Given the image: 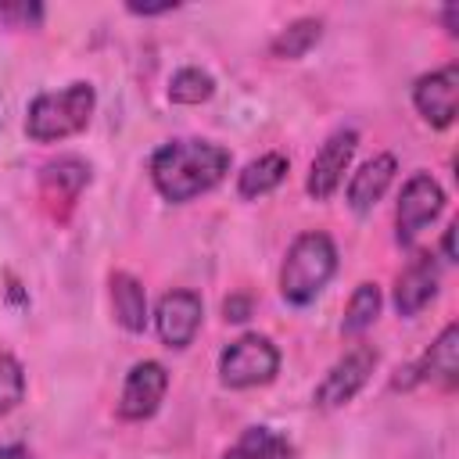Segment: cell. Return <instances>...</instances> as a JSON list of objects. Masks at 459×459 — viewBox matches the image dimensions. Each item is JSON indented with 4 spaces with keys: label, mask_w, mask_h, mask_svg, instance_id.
Returning <instances> with one entry per match:
<instances>
[{
    "label": "cell",
    "mask_w": 459,
    "mask_h": 459,
    "mask_svg": "<svg viewBox=\"0 0 459 459\" xmlns=\"http://www.w3.org/2000/svg\"><path fill=\"white\" fill-rule=\"evenodd\" d=\"M25 398V369L11 351H0V412L18 409Z\"/></svg>",
    "instance_id": "20"
},
{
    "label": "cell",
    "mask_w": 459,
    "mask_h": 459,
    "mask_svg": "<svg viewBox=\"0 0 459 459\" xmlns=\"http://www.w3.org/2000/svg\"><path fill=\"white\" fill-rule=\"evenodd\" d=\"M283 176H287V158L276 154V151H269V154H262V158H255V161L244 165V172L237 176V194L247 197V201L265 197L269 190H276L283 183Z\"/></svg>",
    "instance_id": "15"
},
{
    "label": "cell",
    "mask_w": 459,
    "mask_h": 459,
    "mask_svg": "<svg viewBox=\"0 0 459 459\" xmlns=\"http://www.w3.org/2000/svg\"><path fill=\"white\" fill-rule=\"evenodd\" d=\"M165 387H169V373L161 362L154 359H143L129 369L126 384H122V398H118V416L122 420H147L158 412L161 398H165Z\"/></svg>",
    "instance_id": "9"
},
{
    "label": "cell",
    "mask_w": 459,
    "mask_h": 459,
    "mask_svg": "<svg viewBox=\"0 0 459 459\" xmlns=\"http://www.w3.org/2000/svg\"><path fill=\"white\" fill-rule=\"evenodd\" d=\"M201 316H204V305L194 290H169V294H161L158 312H154L158 337L169 348H186L201 326Z\"/></svg>",
    "instance_id": "11"
},
{
    "label": "cell",
    "mask_w": 459,
    "mask_h": 459,
    "mask_svg": "<svg viewBox=\"0 0 459 459\" xmlns=\"http://www.w3.org/2000/svg\"><path fill=\"white\" fill-rule=\"evenodd\" d=\"M280 369V351L269 337L262 333H244L237 337L222 359H219V377L226 387H255V384H269Z\"/></svg>",
    "instance_id": "4"
},
{
    "label": "cell",
    "mask_w": 459,
    "mask_h": 459,
    "mask_svg": "<svg viewBox=\"0 0 459 459\" xmlns=\"http://www.w3.org/2000/svg\"><path fill=\"white\" fill-rule=\"evenodd\" d=\"M251 308H255V301H251L247 294H230V298L222 301V316H226L230 323H244V319L251 316Z\"/></svg>",
    "instance_id": "21"
},
{
    "label": "cell",
    "mask_w": 459,
    "mask_h": 459,
    "mask_svg": "<svg viewBox=\"0 0 459 459\" xmlns=\"http://www.w3.org/2000/svg\"><path fill=\"white\" fill-rule=\"evenodd\" d=\"M226 172L230 151L212 140H172L151 154V183L172 204L194 201L197 194L219 186Z\"/></svg>",
    "instance_id": "1"
},
{
    "label": "cell",
    "mask_w": 459,
    "mask_h": 459,
    "mask_svg": "<svg viewBox=\"0 0 459 459\" xmlns=\"http://www.w3.org/2000/svg\"><path fill=\"white\" fill-rule=\"evenodd\" d=\"M0 18H18V22H43V7L39 4H0Z\"/></svg>",
    "instance_id": "22"
},
{
    "label": "cell",
    "mask_w": 459,
    "mask_h": 459,
    "mask_svg": "<svg viewBox=\"0 0 459 459\" xmlns=\"http://www.w3.org/2000/svg\"><path fill=\"white\" fill-rule=\"evenodd\" d=\"M455 100H459V68L455 65L427 72L412 86V104L434 129H445L455 122Z\"/></svg>",
    "instance_id": "10"
},
{
    "label": "cell",
    "mask_w": 459,
    "mask_h": 459,
    "mask_svg": "<svg viewBox=\"0 0 459 459\" xmlns=\"http://www.w3.org/2000/svg\"><path fill=\"white\" fill-rule=\"evenodd\" d=\"M111 301H115V319L129 333L147 330V294L136 276L129 273H111Z\"/></svg>",
    "instance_id": "14"
},
{
    "label": "cell",
    "mask_w": 459,
    "mask_h": 459,
    "mask_svg": "<svg viewBox=\"0 0 459 459\" xmlns=\"http://www.w3.org/2000/svg\"><path fill=\"white\" fill-rule=\"evenodd\" d=\"M373 369H377V348L355 344L351 351H344V359H337V362L326 369V377L319 380L312 402H316L319 409H341L344 402H351V398L366 387V380H369Z\"/></svg>",
    "instance_id": "5"
},
{
    "label": "cell",
    "mask_w": 459,
    "mask_h": 459,
    "mask_svg": "<svg viewBox=\"0 0 459 459\" xmlns=\"http://www.w3.org/2000/svg\"><path fill=\"white\" fill-rule=\"evenodd\" d=\"M337 273V247L323 230L294 237L280 269V294L290 305H308Z\"/></svg>",
    "instance_id": "3"
},
{
    "label": "cell",
    "mask_w": 459,
    "mask_h": 459,
    "mask_svg": "<svg viewBox=\"0 0 459 459\" xmlns=\"http://www.w3.org/2000/svg\"><path fill=\"white\" fill-rule=\"evenodd\" d=\"M215 93V79L201 68H179L169 82V100L172 104H204Z\"/></svg>",
    "instance_id": "19"
},
{
    "label": "cell",
    "mask_w": 459,
    "mask_h": 459,
    "mask_svg": "<svg viewBox=\"0 0 459 459\" xmlns=\"http://www.w3.org/2000/svg\"><path fill=\"white\" fill-rule=\"evenodd\" d=\"M319 36H323V22L319 18H298V22H290L276 39H273V57H287V61H294V57H305L316 43H319Z\"/></svg>",
    "instance_id": "17"
},
{
    "label": "cell",
    "mask_w": 459,
    "mask_h": 459,
    "mask_svg": "<svg viewBox=\"0 0 459 459\" xmlns=\"http://www.w3.org/2000/svg\"><path fill=\"white\" fill-rule=\"evenodd\" d=\"M355 147H359V133L355 129H337L326 136V143L316 151L312 158V169H308V179H305V190L316 197V201H326L333 197V190L341 186L351 158H355Z\"/></svg>",
    "instance_id": "7"
},
{
    "label": "cell",
    "mask_w": 459,
    "mask_h": 459,
    "mask_svg": "<svg viewBox=\"0 0 459 459\" xmlns=\"http://www.w3.org/2000/svg\"><path fill=\"white\" fill-rule=\"evenodd\" d=\"M441 255H445V262H455V222L441 237Z\"/></svg>",
    "instance_id": "24"
},
{
    "label": "cell",
    "mask_w": 459,
    "mask_h": 459,
    "mask_svg": "<svg viewBox=\"0 0 459 459\" xmlns=\"http://www.w3.org/2000/svg\"><path fill=\"white\" fill-rule=\"evenodd\" d=\"M97 93L90 82H68L65 90H47L32 97L25 111V133L36 143H54L65 136H75L90 126Z\"/></svg>",
    "instance_id": "2"
},
{
    "label": "cell",
    "mask_w": 459,
    "mask_h": 459,
    "mask_svg": "<svg viewBox=\"0 0 459 459\" xmlns=\"http://www.w3.org/2000/svg\"><path fill=\"white\" fill-rule=\"evenodd\" d=\"M441 208H445V190L437 186V179L430 172L409 176V183L402 186V197H398V212H394L398 244H412L423 233V226H430L437 219Z\"/></svg>",
    "instance_id": "6"
},
{
    "label": "cell",
    "mask_w": 459,
    "mask_h": 459,
    "mask_svg": "<svg viewBox=\"0 0 459 459\" xmlns=\"http://www.w3.org/2000/svg\"><path fill=\"white\" fill-rule=\"evenodd\" d=\"M0 459H25L22 445H0Z\"/></svg>",
    "instance_id": "25"
},
{
    "label": "cell",
    "mask_w": 459,
    "mask_h": 459,
    "mask_svg": "<svg viewBox=\"0 0 459 459\" xmlns=\"http://www.w3.org/2000/svg\"><path fill=\"white\" fill-rule=\"evenodd\" d=\"M437 294V265L427 251H420L402 273H398V283H394V308L398 316H416L430 298Z\"/></svg>",
    "instance_id": "12"
},
{
    "label": "cell",
    "mask_w": 459,
    "mask_h": 459,
    "mask_svg": "<svg viewBox=\"0 0 459 459\" xmlns=\"http://www.w3.org/2000/svg\"><path fill=\"white\" fill-rule=\"evenodd\" d=\"M133 14H169L176 11V0H165V4H129Z\"/></svg>",
    "instance_id": "23"
},
{
    "label": "cell",
    "mask_w": 459,
    "mask_h": 459,
    "mask_svg": "<svg viewBox=\"0 0 459 459\" xmlns=\"http://www.w3.org/2000/svg\"><path fill=\"white\" fill-rule=\"evenodd\" d=\"M391 179H394V158H391V154L369 158V161L351 176V183H348V204H351V212H359V215L373 212V204L387 194Z\"/></svg>",
    "instance_id": "13"
},
{
    "label": "cell",
    "mask_w": 459,
    "mask_h": 459,
    "mask_svg": "<svg viewBox=\"0 0 459 459\" xmlns=\"http://www.w3.org/2000/svg\"><path fill=\"white\" fill-rule=\"evenodd\" d=\"M377 316H380V287H377V283H359L355 294L348 298L341 330H344V333H362L366 326H373Z\"/></svg>",
    "instance_id": "18"
},
{
    "label": "cell",
    "mask_w": 459,
    "mask_h": 459,
    "mask_svg": "<svg viewBox=\"0 0 459 459\" xmlns=\"http://www.w3.org/2000/svg\"><path fill=\"white\" fill-rule=\"evenodd\" d=\"M455 18H459V7H455V4H448V7H445V29H448L452 36H455Z\"/></svg>",
    "instance_id": "26"
},
{
    "label": "cell",
    "mask_w": 459,
    "mask_h": 459,
    "mask_svg": "<svg viewBox=\"0 0 459 459\" xmlns=\"http://www.w3.org/2000/svg\"><path fill=\"white\" fill-rule=\"evenodd\" d=\"M427 377H434V380H441V384H448V387L459 380V326H455V323H448V326L437 333V341L427 348V355H423L420 362L398 369V377L391 380V387L409 391V387H416V384L427 380Z\"/></svg>",
    "instance_id": "8"
},
{
    "label": "cell",
    "mask_w": 459,
    "mask_h": 459,
    "mask_svg": "<svg viewBox=\"0 0 459 459\" xmlns=\"http://www.w3.org/2000/svg\"><path fill=\"white\" fill-rule=\"evenodd\" d=\"M222 459H294V448L283 434L269 427H247Z\"/></svg>",
    "instance_id": "16"
}]
</instances>
